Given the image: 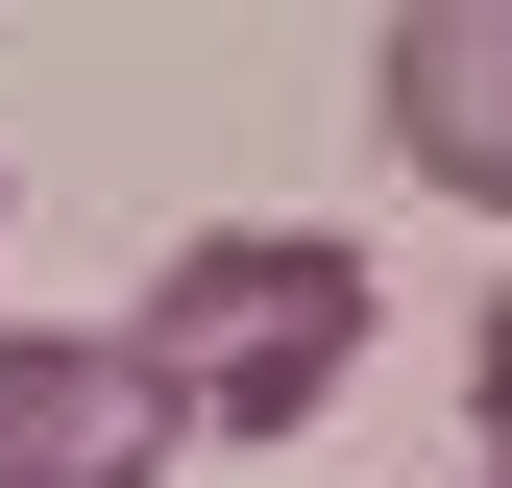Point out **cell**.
Listing matches in <instances>:
<instances>
[{
  "label": "cell",
  "mask_w": 512,
  "mask_h": 488,
  "mask_svg": "<svg viewBox=\"0 0 512 488\" xmlns=\"http://www.w3.org/2000/svg\"><path fill=\"white\" fill-rule=\"evenodd\" d=\"M488 464H512V293H488Z\"/></svg>",
  "instance_id": "4"
},
{
  "label": "cell",
  "mask_w": 512,
  "mask_h": 488,
  "mask_svg": "<svg viewBox=\"0 0 512 488\" xmlns=\"http://www.w3.org/2000/svg\"><path fill=\"white\" fill-rule=\"evenodd\" d=\"M488 488H512V464H488Z\"/></svg>",
  "instance_id": "5"
},
{
  "label": "cell",
  "mask_w": 512,
  "mask_h": 488,
  "mask_svg": "<svg viewBox=\"0 0 512 488\" xmlns=\"http://www.w3.org/2000/svg\"><path fill=\"white\" fill-rule=\"evenodd\" d=\"M0 488H171V391L122 318H0Z\"/></svg>",
  "instance_id": "2"
},
{
  "label": "cell",
  "mask_w": 512,
  "mask_h": 488,
  "mask_svg": "<svg viewBox=\"0 0 512 488\" xmlns=\"http://www.w3.org/2000/svg\"><path fill=\"white\" fill-rule=\"evenodd\" d=\"M122 342H147L171 440H293V415L366 366V244H342V220H220V244L147 269Z\"/></svg>",
  "instance_id": "1"
},
{
  "label": "cell",
  "mask_w": 512,
  "mask_h": 488,
  "mask_svg": "<svg viewBox=\"0 0 512 488\" xmlns=\"http://www.w3.org/2000/svg\"><path fill=\"white\" fill-rule=\"evenodd\" d=\"M391 171L415 196H464V220H512V0H391Z\"/></svg>",
  "instance_id": "3"
}]
</instances>
